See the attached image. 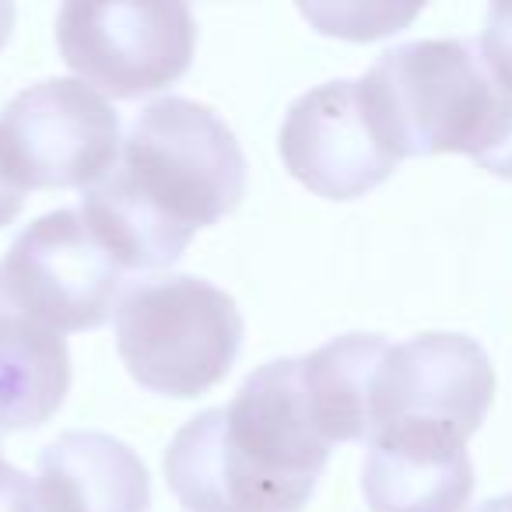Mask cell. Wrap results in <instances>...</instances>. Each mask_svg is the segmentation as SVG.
<instances>
[{
  "label": "cell",
  "mask_w": 512,
  "mask_h": 512,
  "mask_svg": "<svg viewBox=\"0 0 512 512\" xmlns=\"http://www.w3.org/2000/svg\"><path fill=\"white\" fill-rule=\"evenodd\" d=\"M242 197L246 155L232 127L204 102L165 95L134 116L116 165L78 211L123 271H158Z\"/></svg>",
  "instance_id": "6da1fadb"
},
{
  "label": "cell",
  "mask_w": 512,
  "mask_h": 512,
  "mask_svg": "<svg viewBox=\"0 0 512 512\" xmlns=\"http://www.w3.org/2000/svg\"><path fill=\"white\" fill-rule=\"evenodd\" d=\"M327 460L302 358H278L260 365L228 407L186 421L162 467L186 512H302Z\"/></svg>",
  "instance_id": "7a4b0ae2"
},
{
  "label": "cell",
  "mask_w": 512,
  "mask_h": 512,
  "mask_svg": "<svg viewBox=\"0 0 512 512\" xmlns=\"http://www.w3.org/2000/svg\"><path fill=\"white\" fill-rule=\"evenodd\" d=\"M379 137L397 158L470 155L512 179V88L474 39H418L386 50L362 81Z\"/></svg>",
  "instance_id": "3957f363"
},
{
  "label": "cell",
  "mask_w": 512,
  "mask_h": 512,
  "mask_svg": "<svg viewBox=\"0 0 512 512\" xmlns=\"http://www.w3.org/2000/svg\"><path fill=\"white\" fill-rule=\"evenodd\" d=\"M242 313L225 288L193 274H165L127 288L116 306V351L127 372L162 397H204L232 372Z\"/></svg>",
  "instance_id": "277c9868"
},
{
  "label": "cell",
  "mask_w": 512,
  "mask_h": 512,
  "mask_svg": "<svg viewBox=\"0 0 512 512\" xmlns=\"http://www.w3.org/2000/svg\"><path fill=\"white\" fill-rule=\"evenodd\" d=\"M123 148L120 116L78 78L18 92L0 113V176L29 190H92Z\"/></svg>",
  "instance_id": "5b68a950"
},
{
  "label": "cell",
  "mask_w": 512,
  "mask_h": 512,
  "mask_svg": "<svg viewBox=\"0 0 512 512\" xmlns=\"http://www.w3.org/2000/svg\"><path fill=\"white\" fill-rule=\"evenodd\" d=\"M57 46L88 88H102L113 99H141L190 71L197 22L176 0H71L57 15Z\"/></svg>",
  "instance_id": "8992f818"
},
{
  "label": "cell",
  "mask_w": 512,
  "mask_h": 512,
  "mask_svg": "<svg viewBox=\"0 0 512 512\" xmlns=\"http://www.w3.org/2000/svg\"><path fill=\"white\" fill-rule=\"evenodd\" d=\"M120 288L123 267L78 207L36 218L0 260V295L60 334L102 327Z\"/></svg>",
  "instance_id": "52a82bcc"
},
{
  "label": "cell",
  "mask_w": 512,
  "mask_h": 512,
  "mask_svg": "<svg viewBox=\"0 0 512 512\" xmlns=\"http://www.w3.org/2000/svg\"><path fill=\"white\" fill-rule=\"evenodd\" d=\"M495 369L474 337L418 334L390 344L372 386V439L397 425H435L460 439L481 428Z\"/></svg>",
  "instance_id": "ba28073f"
},
{
  "label": "cell",
  "mask_w": 512,
  "mask_h": 512,
  "mask_svg": "<svg viewBox=\"0 0 512 512\" xmlns=\"http://www.w3.org/2000/svg\"><path fill=\"white\" fill-rule=\"evenodd\" d=\"M278 144L288 172L327 200L365 197L400 165L379 137L358 81H327L299 95Z\"/></svg>",
  "instance_id": "9c48e42d"
},
{
  "label": "cell",
  "mask_w": 512,
  "mask_h": 512,
  "mask_svg": "<svg viewBox=\"0 0 512 512\" xmlns=\"http://www.w3.org/2000/svg\"><path fill=\"white\" fill-rule=\"evenodd\" d=\"M362 491L372 512H467L474 463L467 439L435 425H397L369 442Z\"/></svg>",
  "instance_id": "30bf717a"
},
{
  "label": "cell",
  "mask_w": 512,
  "mask_h": 512,
  "mask_svg": "<svg viewBox=\"0 0 512 512\" xmlns=\"http://www.w3.org/2000/svg\"><path fill=\"white\" fill-rule=\"evenodd\" d=\"M43 512H148L151 477L127 442L106 432H64L39 456Z\"/></svg>",
  "instance_id": "8fae6325"
},
{
  "label": "cell",
  "mask_w": 512,
  "mask_h": 512,
  "mask_svg": "<svg viewBox=\"0 0 512 512\" xmlns=\"http://www.w3.org/2000/svg\"><path fill=\"white\" fill-rule=\"evenodd\" d=\"M71 390V351L60 330L0 295V435L39 428Z\"/></svg>",
  "instance_id": "7c38bea8"
},
{
  "label": "cell",
  "mask_w": 512,
  "mask_h": 512,
  "mask_svg": "<svg viewBox=\"0 0 512 512\" xmlns=\"http://www.w3.org/2000/svg\"><path fill=\"white\" fill-rule=\"evenodd\" d=\"M390 341L344 334L302 358V386L327 442H372V386Z\"/></svg>",
  "instance_id": "4fadbf2b"
},
{
  "label": "cell",
  "mask_w": 512,
  "mask_h": 512,
  "mask_svg": "<svg viewBox=\"0 0 512 512\" xmlns=\"http://www.w3.org/2000/svg\"><path fill=\"white\" fill-rule=\"evenodd\" d=\"M302 15L320 25L327 36L344 39H376L400 32L418 8H372V4H337V8H320V4H302Z\"/></svg>",
  "instance_id": "5bb4252c"
},
{
  "label": "cell",
  "mask_w": 512,
  "mask_h": 512,
  "mask_svg": "<svg viewBox=\"0 0 512 512\" xmlns=\"http://www.w3.org/2000/svg\"><path fill=\"white\" fill-rule=\"evenodd\" d=\"M477 46H481V57L491 67V74L505 88H512V4H495L488 11Z\"/></svg>",
  "instance_id": "9a60e30c"
},
{
  "label": "cell",
  "mask_w": 512,
  "mask_h": 512,
  "mask_svg": "<svg viewBox=\"0 0 512 512\" xmlns=\"http://www.w3.org/2000/svg\"><path fill=\"white\" fill-rule=\"evenodd\" d=\"M0 512H43L36 484L29 481V474L11 467L4 456H0Z\"/></svg>",
  "instance_id": "2e32d148"
},
{
  "label": "cell",
  "mask_w": 512,
  "mask_h": 512,
  "mask_svg": "<svg viewBox=\"0 0 512 512\" xmlns=\"http://www.w3.org/2000/svg\"><path fill=\"white\" fill-rule=\"evenodd\" d=\"M22 204H25V193L0 176V228L11 225V221L22 214Z\"/></svg>",
  "instance_id": "e0dca14e"
},
{
  "label": "cell",
  "mask_w": 512,
  "mask_h": 512,
  "mask_svg": "<svg viewBox=\"0 0 512 512\" xmlns=\"http://www.w3.org/2000/svg\"><path fill=\"white\" fill-rule=\"evenodd\" d=\"M11 29H15V4L0 0V50H4V43H8Z\"/></svg>",
  "instance_id": "ac0fdd59"
},
{
  "label": "cell",
  "mask_w": 512,
  "mask_h": 512,
  "mask_svg": "<svg viewBox=\"0 0 512 512\" xmlns=\"http://www.w3.org/2000/svg\"><path fill=\"white\" fill-rule=\"evenodd\" d=\"M477 512H512V498H488Z\"/></svg>",
  "instance_id": "d6986e66"
}]
</instances>
